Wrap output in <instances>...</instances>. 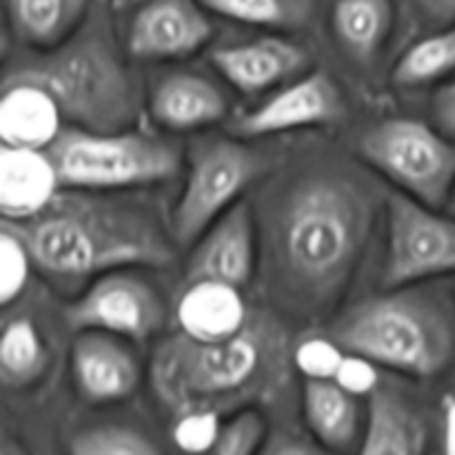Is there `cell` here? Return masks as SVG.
Masks as SVG:
<instances>
[{
	"label": "cell",
	"instance_id": "obj_1",
	"mask_svg": "<svg viewBox=\"0 0 455 455\" xmlns=\"http://www.w3.org/2000/svg\"><path fill=\"white\" fill-rule=\"evenodd\" d=\"M378 189L342 164L311 167L271 198L269 260L275 284L305 315L345 293L371 231Z\"/></svg>",
	"mask_w": 455,
	"mask_h": 455
},
{
	"label": "cell",
	"instance_id": "obj_2",
	"mask_svg": "<svg viewBox=\"0 0 455 455\" xmlns=\"http://www.w3.org/2000/svg\"><path fill=\"white\" fill-rule=\"evenodd\" d=\"M25 244L34 269L65 293L107 271L169 267L176 238L154 207L114 191L60 189L34 216L3 220Z\"/></svg>",
	"mask_w": 455,
	"mask_h": 455
},
{
	"label": "cell",
	"instance_id": "obj_3",
	"mask_svg": "<svg viewBox=\"0 0 455 455\" xmlns=\"http://www.w3.org/2000/svg\"><path fill=\"white\" fill-rule=\"evenodd\" d=\"M27 84L47 93L60 118L92 132L132 129L142 111V83L124 60L102 9L65 43L22 53L4 71L3 87Z\"/></svg>",
	"mask_w": 455,
	"mask_h": 455
},
{
	"label": "cell",
	"instance_id": "obj_4",
	"mask_svg": "<svg viewBox=\"0 0 455 455\" xmlns=\"http://www.w3.org/2000/svg\"><path fill=\"white\" fill-rule=\"evenodd\" d=\"M249 320L222 340H198L180 331L167 338L154 355V387L178 413L209 409L267 394L275 387L278 349Z\"/></svg>",
	"mask_w": 455,
	"mask_h": 455
},
{
	"label": "cell",
	"instance_id": "obj_5",
	"mask_svg": "<svg viewBox=\"0 0 455 455\" xmlns=\"http://www.w3.org/2000/svg\"><path fill=\"white\" fill-rule=\"evenodd\" d=\"M331 338L345 351L418 378L443 373L455 354L451 315L420 289L398 287L358 302L333 324Z\"/></svg>",
	"mask_w": 455,
	"mask_h": 455
},
{
	"label": "cell",
	"instance_id": "obj_6",
	"mask_svg": "<svg viewBox=\"0 0 455 455\" xmlns=\"http://www.w3.org/2000/svg\"><path fill=\"white\" fill-rule=\"evenodd\" d=\"M65 189L120 191L172 180L182 164L176 140L147 132L60 129L44 147Z\"/></svg>",
	"mask_w": 455,
	"mask_h": 455
},
{
	"label": "cell",
	"instance_id": "obj_7",
	"mask_svg": "<svg viewBox=\"0 0 455 455\" xmlns=\"http://www.w3.org/2000/svg\"><path fill=\"white\" fill-rule=\"evenodd\" d=\"M271 167V156L227 136H203L187 151V180L172 213L178 249H187Z\"/></svg>",
	"mask_w": 455,
	"mask_h": 455
},
{
	"label": "cell",
	"instance_id": "obj_8",
	"mask_svg": "<svg viewBox=\"0 0 455 455\" xmlns=\"http://www.w3.org/2000/svg\"><path fill=\"white\" fill-rule=\"evenodd\" d=\"M364 163L420 203L447 207L455 187V142L413 118H389L358 138Z\"/></svg>",
	"mask_w": 455,
	"mask_h": 455
},
{
	"label": "cell",
	"instance_id": "obj_9",
	"mask_svg": "<svg viewBox=\"0 0 455 455\" xmlns=\"http://www.w3.org/2000/svg\"><path fill=\"white\" fill-rule=\"evenodd\" d=\"M389 238L382 284L407 287L435 275L455 274V216H440L413 196L391 194Z\"/></svg>",
	"mask_w": 455,
	"mask_h": 455
},
{
	"label": "cell",
	"instance_id": "obj_10",
	"mask_svg": "<svg viewBox=\"0 0 455 455\" xmlns=\"http://www.w3.org/2000/svg\"><path fill=\"white\" fill-rule=\"evenodd\" d=\"M74 331L98 329L129 340H147L167 323L163 293L129 269L107 271L83 289L65 314Z\"/></svg>",
	"mask_w": 455,
	"mask_h": 455
},
{
	"label": "cell",
	"instance_id": "obj_11",
	"mask_svg": "<svg viewBox=\"0 0 455 455\" xmlns=\"http://www.w3.org/2000/svg\"><path fill=\"white\" fill-rule=\"evenodd\" d=\"M213 36L200 0H142L124 31V52L138 60H176L200 52Z\"/></svg>",
	"mask_w": 455,
	"mask_h": 455
},
{
	"label": "cell",
	"instance_id": "obj_12",
	"mask_svg": "<svg viewBox=\"0 0 455 455\" xmlns=\"http://www.w3.org/2000/svg\"><path fill=\"white\" fill-rule=\"evenodd\" d=\"M347 107L340 89L323 71H307L284 83L280 92L267 98L229 124L238 138H260L302 127H329L345 118Z\"/></svg>",
	"mask_w": 455,
	"mask_h": 455
},
{
	"label": "cell",
	"instance_id": "obj_13",
	"mask_svg": "<svg viewBox=\"0 0 455 455\" xmlns=\"http://www.w3.org/2000/svg\"><path fill=\"white\" fill-rule=\"evenodd\" d=\"M256 267V225L249 203L238 200L194 243L185 278L218 280L243 289Z\"/></svg>",
	"mask_w": 455,
	"mask_h": 455
},
{
	"label": "cell",
	"instance_id": "obj_14",
	"mask_svg": "<svg viewBox=\"0 0 455 455\" xmlns=\"http://www.w3.org/2000/svg\"><path fill=\"white\" fill-rule=\"evenodd\" d=\"M212 62L227 83L256 96L305 76L311 56L302 44L267 36L249 43L222 44L212 52Z\"/></svg>",
	"mask_w": 455,
	"mask_h": 455
},
{
	"label": "cell",
	"instance_id": "obj_15",
	"mask_svg": "<svg viewBox=\"0 0 455 455\" xmlns=\"http://www.w3.org/2000/svg\"><path fill=\"white\" fill-rule=\"evenodd\" d=\"M76 385L89 403H116L129 398L140 382L136 354L123 336L98 329H84L71 347Z\"/></svg>",
	"mask_w": 455,
	"mask_h": 455
},
{
	"label": "cell",
	"instance_id": "obj_16",
	"mask_svg": "<svg viewBox=\"0 0 455 455\" xmlns=\"http://www.w3.org/2000/svg\"><path fill=\"white\" fill-rule=\"evenodd\" d=\"M149 114L167 132L212 127L229 116V96L209 76L180 69L156 80L149 93Z\"/></svg>",
	"mask_w": 455,
	"mask_h": 455
},
{
	"label": "cell",
	"instance_id": "obj_17",
	"mask_svg": "<svg viewBox=\"0 0 455 455\" xmlns=\"http://www.w3.org/2000/svg\"><path fill=\"white\" fill-rule=\"evenodd\" d=\"M60 189L44 149L3 145L0 154V207L3 218L34 216Z\"/></svg>",
	"mask_w": 455,
	"mask_h": 455
},
{
	"label": "cell",
	"instance_id": "obj_18",
	"mask_svg": "<svg viewBox=\"0 0 455 455\" xmlns=\"http://www.w3.org/2000/svg\"><path fill=\"white\" fill-rule=\"evenodd\" d=\"M180 331L198 340H222L238 333L249 323V311L240 289L218 280L185 283L178 300Z\"/></svg>",
	"mask_w": 455,
	"mask_h": 455
},
{
	"label": "cell",
	"instance_id": "obj_19",
	"mask_svg": "<svg viewBox=\"0 0 455 455\" xmlns=\"http://www.w3.org/2000/svg\"><path fill=\"white\" fill-rule=\"evenodd\" d=\"M92 0H7L12 31L29 49L65 43L87 20Z\"/></svg>",
	"mask_w": 455,
	"mask_h": 455
},
{
	"label": "cell",
	"instance_id": "obj_20",
	"mask_svg": "<svg viewBox=\"0 0 455 455\" xmlns=\"http://www.w3.org/2000/svg\"><path fill=\"white\" fill-rule=\"evenodd\" d=\"M427 447V429L420 418L391 391L380 389L369 398L364 429V455H418Z\"/></svg>",
	"mask_w": 455,
	"mask_h": 455
},
{
	"label": "cell",
	"instance_id": "obj_21",
	"mask_svg": "<svg viewBox=\"0 0 455 455\" xmlns=\"http://www.w3.org/2000/svg\"><path fill=\"white\" fill-rule=\"evenodd\" d=\"M60 111L52 98L36 87H3L0 136L3 145L44 149L60 132Z\"/></svg>",
	"mask_w": 455,
	"mask_h": 455
},
{
	"label": "cell",
	"instance_id": "obj_22",
	"mask_svg": "<svg viewBox=\"0 0 455 455\" xmlns=\"http://www.w3.org/2000/svg\"><path fill=\"white\" fill-rule=\"evenodd\" d=\"M331 27L338 44L354 62L369 67L394 27L391 0H336Z\"/></svg>",
	"mask_w": 455,
	"mask_h": 455
},
{
	"label": "cell",
	"instance_id": "obj_23",
	"mask_svg": "<svg viewBox=\"0 0 455 455\" xmlns=\"http://www.w3.org/2000/svg\"><path fill=\"white\" fill-rule=\"evenodd\" d=\"M358 395L342 389L336 380H305V418L315 440L329 449H349L358 435Z\"/></svg>",
	"mask_w": 455,
	"mask_h": 455
},
{
	"label": "cell",
	"instance_id": "obj_24",
	"mask_svg": "<svg viewBox=\"0 0 455 455\" xmlns=\"http://www.w3.org/2000/svg\"><path fill=\"white\" fill-rule=\"evenodd\" d=\"M47 345L27 315L4 320L0 338V378L7 387H27L47 367Z\"/></svg>",
	"mask_w": 455,
	"mask_h": 455
},
{
	"label": "cell",
	"instance_id": "obj_25",
	"mask_svg": "<svg viewBox=\"0 0 455 455\" xmlns=\"http://www.w3.org/2000/svg\"><path fill=\"white\" fill-rule=\"evenodd\" d=\"M455 71V25L444 27L403 53L394 67V83L398 87H422Z\"/></svg>",
	"mask_w": 455,
	"mask_h": 455
},
{
	"label": "cell",
	"instance_id": "obj_26",
	"mask_svg": "<svg viewBox=\"0 0 455 455\" xmlns=\"http://www.w3.org/2000/svg\"><path fill=\"white\" fill-rule=\"evenodd\" d=\"M207 12L244 25L293 31L309 25L318 0H200Z\"/></svg>",
	"mask_w": 455,
	"mask_h": 455
},
{
	"label": "cell",
	"instance_id": "obj_27",
	"mask_svg": "<svg viewBox=\"0 0 455 455\" xmlns=\"http://www.w3.org/2000/svg\"><path fill=\"white\" fill-rule=\"evenodd\" d=\"M69 451L76 455H154L158 453V447L136 429L102 425L76 434Z\"/></svg>",
	"mask_w": 455,
	"mask_h": 455
},
{
	"label": "cell",
	"instance_id": "obj_28",
	"mask_svg": "<svg viewBox=\"0 0 455 455\" xmlns=\"http://www.w3.org/2000/svg\"><path fill=\"white\" fill-rule=\"evenodd\" d=\"M267 440L265 418L256 409H244L220 422V431L213 443L212 451L220 455H249L262 451V443Z\"/></svg>",
	"mask_w": 455,
	"mask_h": 455
},
{
	"label": "cell",
	"instance_id": "obj_29",
	"mask_svg": "<svg viewBox=\"0 0 455 455\" xmlns=\"http://www.w3.org/2000/svg\"><path fill=\"white\" fill-rule=\"evenodd\" d=\"M3 243H0V302L9 307L22 291L29 275L31 258L25 244L12 231L3 229Z\"/></svg>",
	"mask_w": 455,
	"mask_h": 455
},
{
	"label": "cell",
	"instance_id": "obj_30",
	"mask_svg": "<svg viewBox=\"0 0 455 455\" xmlns=\"http://www.w3.org/2000/svg\"><path fill=\"white\" fill-rule=\"evenodd\" d=\"M342 355H345V349L331 336H314L298 345L293 360H296V367L305 373V378H314V380H329L331 378L333 380Z\"/></svg>",
	"mask_w": 455,
	"mask_h": 455
},
{
	"label": "cell",
	"instance_id": "obj_31",
	"mask_svg": "<svg viewBox=\"0 0 455 455\" xmlns=\"http://www.w3.org/2000/svg\"><path fill=\"white\" fill-rule=\"evenodd\" d=\"M220 431L218 411L209 409H194V411L180 413V420L176 422L173 438L178 447L185 451H212L213 443Z\"/></svg>",
	"mask_w": 455,
	"mask_h": 455
},
{
	"label": "cell",
	"instance_id": "obj_32",
	"mask_svg": "<svg viewBox=\"0 0 455 455\" xmlns=\"http://www.w3.org/2000/svg\"><path fill=\"white\" fill-rule=\"evenodd\" d=\"M333 380L354 395H371L378 389V369L367 355L345 351Z\"/></svg>",
	"mask_w": 455,
	"mask_h": 455
},
{
	"label": "cell",
	"instance_id": "obj_33",
	"mask_svg": "<svg viewBox=\"0 0 455 455\" xmlns=\"http://www.w3.org/2000/svg\"><path fill=\"white\" fill-rule=\"evenodd\" d=\"M435 124L447 136H455V78L443 84L434 96Z\"/></svg>",
	"mask_w": 455,
	"mask_h": 455
},
{
	"label": "cell",
	"instance_id": "obj_34",
	"mask_svg": "<svg viewBox=\"0 0 455 455\" xmlns=\"http://www.w3.org/2000/svg\"><path fill=\"white\" fill-rule=\"evenodd\" d=\"M422 18L434 27L455 25V0H416Z\"/></svg>",
	"mask_w": 455,
	"mask_h": 455
},
{
	"label": "cell",
	"instance_id": "obj_35",
	"mask_svg": "<svg viewBox=\"0 0 455 455\" xmlns=\"http://www.w3.org/2000/svg\"><path fill=\"white\" fill-rule=\"evenodd\" d=\"M444 451L455 455V395L449 398L444 411Z\"/></svg>",
	"mask_w": 455,
	"mask_h": 455
},
{
	"label": "cell",
	"instance_id": "obj_36",
	"mask_svg": "<svg viewBox=\"0 0 455 455\" xmlns=\"http://www.w3.org/2000/svg\"><path fill=\"white\" fill-rule=\"evenodd\" d=\"M447 212L453 213V216H455V187L451 191V198H449V203H447Z\"/></svg>",
	"mask_w": 455,
	"mask_h": 455
}]
</instances>
